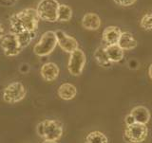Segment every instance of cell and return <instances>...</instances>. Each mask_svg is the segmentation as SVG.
<instances>
[{"label": "cell", "mask_w": 152, "mask_h": 143, "mask_svg": "<svg viewBox=\"0 0 152 143\" xmlns=\"http://www.w3.org/2000/svg\"><path fill=\"white\" fill-rule=\"evenodd\" d=\"M39 20L36 9H25L10 17V30L13 34L23 31L35 32Z\"/></svg>", "instance_id": "6da1fadb"}, {"label": "cell", "mask_w": 152, "mask_h": 143, "mask_svg": "<svg viewBox=\"0 0 152 143\" xmlns=\"http://www.w3.org/2000/svg\"><path fill=\"white\" fill-rule=\"evenodd\" d=\"M37 135L44 140L57 141L63 135V125L58 120H45L39 122L36 126Z\"/></svg>", "instance_id": "7a4b0ae2"}, {"label": "cell", "mask_w": 152, "mask_h": 143, "mask_svg": "<svg viewBox=\"0 0 152 143\" xmlns=\"http://www.w3.org/2000/svg\"><path fill=\"white\" fill-rule=\"evenodd\" d=\"M57 44L56 32L54 31H46L40 37V40L33 47L34 54L40 57L50 55L55 49Z\"/></svg>", "instance_id": "3957f363"}, {"label": "cell", "mask_w": 152, "mask_h": 143, "mask_svg": "<svg viewBox=\"0 0 152 143\" xmlns=\"http://www.w3.org/2000/svg\"><path fill=\"white\" fill-rule=\"evenodd\" d=\"M59 6L60 4L57 0H41L36 8L38 16L46 22H57Z\"/></svg>", "instance_id": "277c9868"}, {"label": "cell", "mask_w": 152, "mask_h": 143, "mask_svg": "<svg viewBox=\"0 0 152 143\" xmlns=\"http://www.w3.org/2000/svg\"><path fill=\"white\" fill-rule=\"evenodd\" d=\"M27 90L24 84L19 82L10 83L3 91V99L8 103H15L21 102L26 97Z\"/></svg>", "instance_id": "5b68a950"}, {"label": "cell", "mask_w": 152, "mask_h": 143, "mask_svg": "<svg viewBox=\"0 0 152 143\" xmlns=\"http://www.w3.org/2000/svg\"><path fill=\"white\" fill-rule=\"evenodd\" d=\"M148 130L145 124L134 123V124L126 126L125 130V139L129 143H141L146 139Z\"/></svg>", "instance_id": "8992f818"}, {"label": "cell", "mask_w": 152, "mask_h": 143, "mask_svg": "<svg viewBox=\"0 0 152 143\" xmlns=\"http://www.w3.org/2000/svg\"><path fill=\"white\" fill-rule=\"evenodd\" d=\"M86 63H87V57L83 50L78 49L70 53L68 64V69L70 75L80 76L83 72Z\"/></svg>", "instance_id": "52a82bcc"}, {"label": "cell", "mask_w": 152, "mask_h": 143, "mask_svg": "<svg viewBox=\"0 0 152 143\" xmlns=\"http://www.w3.org/2000/svg\"><path fill=\"white\" fill-rule=\"evenodd\" d=\"M1 49L4 54L8 57H14L18 55L23 49L20 46L18 39L13 33H8L1 40Z\"/></svg>", "instance_id": "ba28073f"}, {"label": "cell", "mask_w": 152, "mask_h": 143, "mask_svg": "<svg viewBox=\"0 0 152 143\" xmlns=\"http://www.w3.org/2000/svg\"><path fill=\"white\" fill-rule=\"evenodd\" d=\"M56 37H57V44L66 53H72L73 51L79 49L78 41L74 37L68 35L66 32L62 30L56 31Z\"/></svg>", "instance_id": "9c48e42d"}, {"label": "cell", "mask_w": 152, "mask_h": 143, "mask_svg": "<svg viewBox=\"0 0 152 143\" xmlns=\"http://www.w3.org/2000/svg\"><path fill=\"white\" fill-rule=\"evenodd\" d=\"M122 35V30L120 28L115 26H109L106 28L103 31V41L107 46L118 45V42L120 40Z\"/></svg>", "instance_id": "30bf717a"}, {"label": "cell", "mask_w": 152, "mask_h": 143, "mask_svg": "<svg viewBox=\"0 0 152 143\" xmlns=\"http://www.w3.org/2000/svg\"><path fill=\"white\" fill-rule=\"evenodd\" d=\"M59 68L54 63H46L42 65L40 74L42 78L47 82H53L59 76Z\"/></svg>", "instance_id": "8fae6325"}, {"label": "cell", "mask_w": 152, "mask_h": 143, "mask_svg": "<svg viewBox=\"0 0 152 143\" xmlns=\"http://www.w3.org/2000/svg\"><path fill=\"white\" fill-rule=\"evenodd\" d=\"M82 26L86 30H97L101 27V18L94 12H88L82 19Z\"/></svg>", "instance_id": "7c38bea8"}, {"label": "cell", "mask_w": 152, "mask_h": 143, "mask_svg": "<svg viewBox=\"0 0 152 143\" xmlns=\"http://www.w3.org/2000/svg\"><path fill=\"white\" fill-rule=\"evenodd\" d=\"M130 115L134 118L136 123H141V124H145L150 120V112L146 107L139 105L136 106L130 111Z\"/></svg>", "instance_id": "4fadbf2b"}, {"label": "cell", "mask_w": 152, "mask_h": 143, "mask_svg": "<svg viewBox=\"0 0 152 143\" xmlns=\"http://www.w3.org/2000/svg\"><path fill=\"white\" fill-rule=\"evenodd\" d=\"M118 45L123 50H131L137 46L138 42L130 32L124 31L122 32V35L120 37V40L118 42Z\"/></svg>", "instance_id": "5bb4252c"}, {"label": "cell", "mask_w": 152, "mask_h": 143, "mask_svg": "<svg viewBox=\"0 0 152 143\" xmlns=\"http://www.w3.org/2000/svg\"><path fill=\"white\" fill-rule=\"evenodd\" d=\"M107 58L111 63H119L124 58V50L121 49L119 45H111V46H106L104 47Z\"/></svg>", "instance_id": "9a60e30c"}, {"label": "cell", "mask_w": 152, "mask_h": 143, "mask_svg": "<svg viewBox=\"0 0 152 143\" xmlns=\"http://www.w3.org/2000/svg\"><path fill=\"white\" fill-rule=\"evenodd\" d=\"M77 89L71 83H63L58 88V96L64 101H70L75 98Z\"/></svg>", "instance_id": "2e32d148"}, {"label": "cell", "mask_w": 152, "mask_h": 143, "mask_svg": "<svg viewBox=\"0 0 152 143\" xmlns=\"http://www.w3.org/2000/svg\"><path fill=\"white\" fill-rule=\"evenodd\" d=\"M104 47H106V46H99L98 49L95 50V52H94V58H95V60H96V62H97V64L100 66L107 68H109L112 63L107 58Z\"/></svg>", "instance_id": "e0dca14e"}, {"label": "cell", "mask_w": 152, "mask_h": 143, "mask_svg": "<svg viewBox=\"0 0 152 143\" xmlns=\"http://www.w3.org/2000/svg\"><path fill=\"white\" fill-rule=\"evenodd\" d=\"M86 143H108V139L104 133L93 131L86 136Z\"/></svg>", "instance_id": "ac0fdd59"}, {"label": "cell", "mask_w": 152, "mask_h": 143, "mask_svg": "<svg viewBox=\"0 0 152 143\" xmlns=\"http://www.w3.org/2000/svg\"><path fill=\"white\" fill-rule=\"evenodd\" d=\"M72 16V9L66 4H60L58 9V18L57 22H68Z\"/></svg>", "instance_id": "d6986e66"}, {"label": "cell", "mask_w": 152, "mask_h": 143, "mask_svg": "<svg viewBox=\"0 0 152 143\" xmlns=\"http://www.w3.org/2000/svg\"><path fill=\"white\" fill-rule=\"evenodd\" d=\"M19 44H20V46L22 49H25L28 45L31 44V41L34 39L35 37V32H30V31H23L21 33H18V34H15Z\"/></svg>", "instance_id": "ffe728a7"}, {"label": "cell", "mask_w": 152, "mask_h": 143, "mask_svg": "<svg viewBox=\"0 0 152 143\" xmlns=\"http://www.w3.org/2000/svg\"><path fill=\"white\" fill-rule=\"evenodd\" d=\"M140 25L144 30H152V13L145 14V15L142 16V18L141 19Z\"/></svg>", "instance_id": "44dd1931"}, {"label": "cell", "mask_w": 152, "mask_h": 143, "mask_svg": "<svg viewBox=\"0 0 152 143\" xmlns=\"http://www.w3.org/2000/svg\"><path fill=\"white\" fill-rule=\"evenodd\" d=\"M113 1L117 5H119V6L128 7V6H131V5L134 4L136 2V0H113Z\"/></svg>", "instance_id": "7402d4cb"}, {"label": "cell", "mask_w": 152, "mask_h": 143, "mask_svg": "<svg viewBox=\"0 0 152 143\" xmlns=\"http://www.w3.org/2000/svg\"><path fill=\"white\" fill-rule=\"evenodd\" d=\"M125 122H126V126H129V125H132V124H134V123H136L134 118H133L130 115V114H128L127 116H126V118H125Z\"/></svg>", "instance_id": "603a6c76"}, {"label": "cell", "mask_w": 152, "mask_h": 143, "mask_svg": "<svg viewBox=\"0 0 152 143\" xmlns=\"http://www.w3.org/2000/svg\"><path fill=\"white\" fill-rule=\"evenodd\" d=\"M5 35H6V30H5L3 23L0 21V40H2L5 37Z\"/></svg>", "instance_id": "cb8c5ba5"}, {"label": "cell", "mask_w": 152, "mask_h": 143, "mask_svg": "<svg viewBox=\"0 0 152 143\" xmlns=\"http://www.w3.org/2000/svg\"><path fill=\"white\" fill-rule=\"evenodd\" d=\"M148 74H149V77H150V78H151V80H152V64H151V65H150V66H149Z\"/></svg>", "instance_id": "d4e9b609"}, {"label": "cell", "mask_w": 152, "mask_h": 143, "mask_svg": "<svg viewBox=\"0 0 152 143\" xmlns=\"http://www.w3.org/2000/svg\"><path fill=\"white\" fill-rule=\"evenodd\" d=\"M43 143H57V142L54 141V140H44V141H43Z\"/></svg>", "instance_id": "484cf974"}, {"label": "cell", "mask_w": 152, "mask_h": 143, "mask_svg": "<svg viewBox=\"0 0 152 143\" xmlns=\"http://www.w3.org/2000/svg\"><path fill=\"white\" fill-rule=\"evenodd\" d=\"M7 2H14V1H16V0H6Z\"/></svg>", "instance_id": "4316f807"}]
</instances>
